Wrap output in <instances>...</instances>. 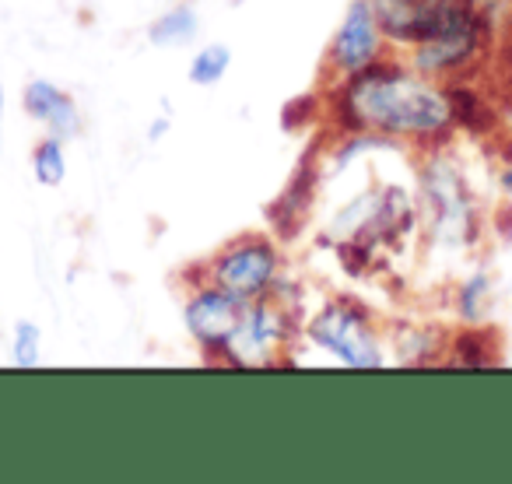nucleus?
<instances>
[{
  "label": "nucleus",
  "mask_w": 512,
  "mask_h": 484,
  "mask_svg": "<svg viewBox=\"0 0 512 484\" xmlns=\"http://www.w3.org/2000/svg\"><path fill=\"white\" fill-rule=\"evenodd\" d=\"M502 186H505V193H512V165L502 172Z\"/></svg>",
  "instance_id": "nucleus-22"
},
{
  "label": "nucleus",
  "mask_w": 512,
  "mask_h": 484,
  "mask_svg": "<svg viewBox=\"0 0 512 484\" xmlns=\"http://www.w3.org/2000/svg\"><path fill=\"white\" fill-rule=\"evenodd\" d=\"M369 4L376 8L390 50L404 53L435 39L470 8H477V0H369Z\"/></svg>",
  "instance_id": "nucleus-7"
},
{
  "label": "nucleus",
  "mask_w": 512,
  "mask_h": 484,
  "mask_svg": "<svg viewBox=\"0 0 512 484\" xmlns=\"http://www.w3.org/2000/svg\"><path fill=\"white\" fill-rule=\"evenodd\" d=\"M320 183H323V165L320 151H313L309 158H302V165L295 169V176L288 179V186L271 200L267 207V225L271 235H278L281 242H295L309 225L316 200H320Z\"/></svg>",
  "instance_id": "nucleus-10"
},
{
  "label": "nucleus",
  "mask_w": 512,
  "mask_h": 484,
  "mask_svg": "<svg viewBox=\"0 0 512 484\" xmlns=\"http://www.w3.org/2000/svg\"><path fill=\"white\" fill-rule=\"evenodd\" d=\"M491 306V278L488 274H470L456 292V313L463 323H481Z\"/></svg>",
  "instance_id": "nucleus-17"
},
{
  "label": "nucleus",
  "mask_w": 512,
  "mask_h": 484,
  "mask_svg": "<svg viewBox=\"0 0 512 484\" xmlns=\"http://www.w3.org/2000/svg\"><path fill=\"white\" fill-rule=\"evenodd\" d=\"M502 74H505V88L512 95V39L505 43V53H502Z\"/></svg>",
  "instance_id": "nucleus-19"
},
{
  "label": "nucleus",
  "mask_w": 512,
  "mask_h": 484,
  "mask_svg": "<svg viewBox=\"0 0 512 484\" xmlns=\"http://www.w3.org/2000/svg\"><path fill=\"white\" fill-rule=\"evenodd\" d=\"M491 43H495V22H491L488 11L481 8V0H477V8H470L460 22H453L435 39L414 46L407 53V60L421 74L446 85V81L456 78H474L484 60H488Z\"/></svg>",
  "instance_id": "nucleus-6"
},
{
  "label": "nucleus",
  "mask_w": 512,
  "mask_h": 484,
  "mask_svg": "<svg viewBox=\"0 0 512 484\" xmlns=\"http://www.w3.org/2000/svg\"><path fill=\"white\" fill-rule=\"evenodd\" d=\"M43 362V330L32 320H18L11 327V365L15 369H36Z\"/></svg>",
  "instance_id": "nucleus-18"
},
{
  "label": "nucleus",
  "mask_w": 512,
  "mask_h": 484,
  "mask_svg": "<svg viewBox=\"0 0 512 484\" xmlns=\"http://www.w3.org/2000/svg\"><path fill=\"white\" fill-rule=\"evenodd\" d=\"M242 306H246V302L235 299V295L225 292L221 285L193 278L190 292H186V299H183V327H186V334L193 337L197 351L204 355V362L214 365V358L221 355L225 341L232 337L235 323H239Z\"/></svg>",
  "instance_id": "nucleus-9"
},
{
  "label": "nucleus",
  "mask_w": 512,
  "mask_h": 484,
  "mask_svg": "<svg viewBox=\"0 0 512 484\" xmlns=\"http://www.w3.org/2000/svg\"><path fill=\"white\" fill-rule=\"evenodd\" d=\"M162 134H169V116H158L155 123L148 127V141H158Z\"/></svg>",
  "instance_id": "nucleus-20"
},
{
  "label": "nucleus",
  "mask_w": 512,
  "mask_h": 484,
  "mask_svg": "<svg viewBox=\"0 0 512 484\" xmlns=\"http://www.w3.org/2000/svg\"><path fill=\"white\" fill-rule=\"evenodd\" d=\"M390 53L386 32L369 0H351L327 46V78H351Z\"/></svg>",
  "instance_id": "nucleus-8"
},
{
  "label": "nucleus",
  "mask_w": 512,
  "mask_h": 484,
  "mask_svg": "<svg viewBox=\"0 0 512 484\" xmlns=\"http://www.w3.org/2000/svg\"><path fill=\"white\" fill-rule=\"evenodd\" d=\"M323 123L330 134H372L418 151L446 148L456 134L446 85L393 53L351 78H330Z\"/></svg>",
  "instance_id": "nucleus-1"
},
{
  "label": "nucleus",
  "mask_w": 512,
  "mask_h": 484,
  "mask_svg": "<svg viewBox=\"0 0 512 484\" xmlns=\"http://www.w3.org/2000/svg\"><path fill=\"white\" fill-rule=\"evenodd\" d=\"M418 214L425 218V232L432 242L449 250H467L481 239V211L470 193L463 172L453 158L439 151H425L418 176Z\"/></svg>",
  "instance_id": "nucleus-4"
},
{
  "label": "nucleus",
  "mask_w": 512,
  "mask_h": 484,
  "mask_svg": "<svg viewBox=\"0 0 512 484\" xmlns=\"http://www.w3.org/2000/svg\"><path fill=\"white\" fill-rule=\"evenodd\" d=\"M193 278L221 285L242 302L264 299V295L278 292L281 281L288 278L285 242L271 232H242L228 239L225 246H218L193 271Z\"/></svg>",
  "instance_id": "nucleus-5"
},
{
  "label": "nucleus",
  "mask_w": 512,
  "mask_h": 484,
  "mask_svg": "<svg viewBox=\"0 0 512 484\" xmlns=\"http://www.w3.org/2000/svg\"><path fill=\"white\" fill-rule=\"evenodd\" d=\"M302 320L306 316L299 313L295 299L288 295L285 278L274 295H264V299H253L242 306L239 323H235L221 355L214 358V365H225V369H281V365H292L288 351L302 337Z\"/></svg>",
  "instance_id": "nucleus-2"
},
{
  "label": "nucleus",
  "mask_w": 512,
  "mask_h": 484,
  "mask_svg": "<svg viewBox=\"0 0 512 484\" xmlns=\"http://www.w3.org/2000/svg\"><path fill=\"white\" fill-rule=\"evenodd\" d=\"M302 341H309V348L323 351L344 369L369 372L390 365V351H386V337L379 330L376 313L355 295L323 299L302 320Z\"/></svg>",
  "instance_id": "nucleus-3"
},
{
  "label": "nucleus",
  "mask_w": 512,
  "mask_h": 484,
  "mask_svg": "<svg viewBox=\"0 0 512 484\" xmlns=\"http://www.w3.org/2000/svg\"><path fill=\"white\" fill-rule=\"evenodd\" d=\"M393 351L400 365H432L446 362L449 334L439 327H414V323H397L393 327Z\"/></svg>",
  "instance_id": "nucleus-13"
},
{
  "label": "nucleus",
  "mask_w": 512,
  "mask_h": 484,
  "mask_svg": "<svg viewBox=\"0 0 512 484\" xmlns=\"http://www.w3.org/2000/svg\"><path fill=\"white\" fill-rule=\"evenodd\" d=\"M509 165H512V151H509Z\"/></svg>",
  "instance_id": "nucleus-23"
},
{
  "label": "nucleus",
  "mask_w": 512,
  "mask_h": 484,
  "mask_svg": "<svg viewBox=\"0 0 512 484\" xmlns=\"http://www.w3.org/2000/svg\"><path fill=\"white\" fill-rule=\"evenodd\" d=\"M64 144L67 141L46 134L43 141L32 148V176H36V183L46 186V190H57V186H64V179H67V148Z\"/></svg>",
  "instance_id": "nucleus-16"
},
{
  "label": "nucleus",
  "mask_w": 512,
  "mask_h": 484,
  "mask_svg": "<svg viewBox=\"0 0 512 484\" xmlns=\"http://www.w3.org/2000/svg\"><path fill=\"white\" fill-rule=\"evenodd\" d=\"M446 95H449V106H453L456 130H463V134H474V137H488V134H495V130H498L495 102H491L488 92H481V88H477L470 78L446 81Z\"/></svg>",
  "instance_id": "nucleus-12"
},
{
  "label": "nucleus",
  "mask_w": 512,
  "mask_h": 484,
  "mask_svg": "<svg viewBox=\"0 0 512 484\" xmlns=\"http://www.w3.org/2000/svg\"><path fill=\"white\" fill-rule=\"evenodd\" d=\"M228 71H232V50H228L225 43H204L200 50H193L186 78L197 88H211V85H221Z\"/></svg>",
  "instance_id": "nucleus-15"
},
{
  "label": "nucleus",
  "mask_w": 512,
  "mask_h": 484,
  "mask_svg": "<svg viewBox=\"0 0 512 484\" xmlns=\"http://www.w3.org/2000/svg\"><path fill=\"white\" fill-rule=\"evenodd\" d=\"M4 123H8V92L0 85V148H4Z\"/></svg>",
  "instance_id": "nucleus-21"
},
{
  "label": "nucleus",
  "mask_w": 512,
  "mask_h": 484,
  "mask_svg": "<svg viewBox=\"0 0 512 484\" xmlns=\"http://www.w3.org/2000/svg\"><path fill=\"white\" fill-rule=\"evenodd\" d=\"M197 36H200V15L193 4H176V8L162 11L148 25V43L155 50H183V46L197 43Z\"/></svg>",
  "instance_id": "nucleus-14"
},
{
  "label": "nucleus",
  "mask_w": 512,
  "mask_h": 484,
  "mask_svg": "<svg viewBox=\"0 0 512 484\" xmlns=\"http://www.w3.org/2000/svg\"><path fill=\"white\" fill-rule=\"evenodd\" d=\"M22 109L29 120H36L50 137L74 141L81 134V109L71 99V92L50 78H32L22 88Z\"/></svg>",
  "instance_id": "nucleus-11"
}]
</instances>
